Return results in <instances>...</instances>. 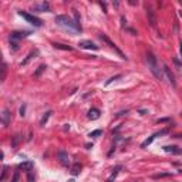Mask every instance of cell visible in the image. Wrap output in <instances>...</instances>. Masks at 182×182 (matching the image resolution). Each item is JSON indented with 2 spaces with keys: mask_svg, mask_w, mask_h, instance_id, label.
<instances>
[{
  "mask_svg": "<svg viewBox=\"0 0 182 182\" xmlns=\"http://www.w3.org/2000/svg\"><path fill=\"white\" fill-rule=\"evenodd\" d=\"M147 61H148V68L149 71L154 74V77L158 80H162L164 78V74H162L161 68H159V66H158V61H157V57L154 56L152 51H148L147 53Z\"/></svg>",
  "mask_w": 182,
  "mask_h": 182,
  "instance_id": "2",
  "label": "cell"
},
{
  "mask_svg": "<svg viewBox=\"0 0 182 182\" xmlns=\"http://www.w3.org/2000/svg\"><path fill=\"white\" fill-rule=\"evenodd\" d=\"M100 114H101V112H100V110H97V108H91L90 111H88V118H90V120H98L100 118Z\"/></svg>",
  "mask_w": 182,
  "mask_h": 182,
  "instance_id": "13",
  "label": "cell"
},
{
  "mask_svg": "<svg viewBox=\"0 0 182 182\" xmlns=\"http://www.w3.org/2000/svg\"><path fill=\"white\" fill-rule=\"evenodd\" d=\"M165 134H168V129H161L159 133H155V134H152V135L149 136V138H147V140L141 144V148H147L148 145H151L152 144V141L157 138V136H161V135H165Z\"/></svg>",
  "mask_w": 182,
  "mask_h": 182,
  "instance_id": "5",
  "label": "cell"
},
{
  "mask_svg": "<svg viewBox=\"0 0 182 182\" xmlns=\"http://www.w3.org/2000/svg\"><path fill=\"white\" fill-rule=\"evenodd\" d=\"M80 171H81V165H80V164H74V165L71 166V175L77 177V175L80 174Z\"/></svg>",
  "mask_w": 182,
  "mask_h": 182,
  "instance_id": "17",
  "label": "cell"
},
{
  "mask_svg": "<svg viewBox=\"0 0 182 182\" xmlns=\"http://www.w3.org/2000/svg\"><path fill=\"white\" fill-rule=\"evenodd\" d=\"M103 134V131L101 129H95V131H93V133H90V136H98Z\"/></svg>",
  "mask_w": 182,
  "mask_h": 182,
  "instance_id": "26",
  "label": "cell"
},
{
  "mask_svg": "<svg viewBox=\"0 0 182 182\" xmlns=\"http://www.w3.org/2000/svg\"><path fill=\"white\" fill-rule=\"evenodd\" d=\"M30 34H31L30 31H13V33H10V42L19 43V40H21L23 37H27Z\"/></svg>",
  "mask_w": 182,
  "mask_h": 182,
  "instance_id": "6",
  "label": "cell"
},
{
  "mask_svg": "<svg viewBox=\"0 0 182 182\" xmlns=\"http://www.w3.org/2000/svg\"><path fill=\"white\" fill-rule=\"evenodd\" d=\"M19 140H20V138H19V135H16V136H14V141H13L12 147H16V145H17V142H19Z\"/></svg>",
  "mask_w": 182,
  "mask_h": 182,
  "instance_id": "29",
  "label": "cell"
},
{
  "mask_svg": "<svg viewBox=\"0 0 182 182\" xmlns=\"http://www.w3.org/2000/svg\"><path fill=\"white\" fill-rule=\"evenodd\" d=\"M24 112H26V105H21V108H20V115L23 117V115H24Z\"/></svg>",
  "mask_w": 182,
  "mask_h": 182,
  "instance_id": "31",
  "label": "cell"
},
{
  "mask_svg": "<svg viewBox=\"0 0 182 182\" xmlns=\"http://www.w3.org/2000/svg\"><path fill=\"white\" fill-rule=\"evenodd\" d=\"M147 16H148V20H149V24L155 27L157 24V17H155V13H154L152 9H147Z\"/></svg>",
  "mask_w": 182,
  "mask_h": 182,
  "instance_id": "12",
  "label": "cell"
},
{
  "mask_svg": "<svg viewBox=\"0 0 182 182\" xmlns=\"http://www.w3.org/2000/svg\"><path fill=\"white\" fill-rule=\"evenodd\" d=\"M73 13H74V21L80 26V27H81V24H80V14H78V12L74 9V10H73Z\"/></svg>",
  "mask_w": 182,
  "mask_h": 182,
  "instance_id": "24",
  "label": "cell"
},
{
  "mask_svg": "<svg viewBox=\"0 0 182 182\" xmlns=\"http://www.w3.org/2000/svg\"><path fill=\"white\" fill-rule=\"evenodd\" d=\"M44 70H46V66H40V67H38V68H37V71L34 73V75H36V77H38V75L42 74V73H43V71H44Z\"/></svg>",
  "mask_w": 182,
  "mask_h": 182,
  "instance_id": "25",
  "label": "cell"
},
{
  "mask_svg": "<svg viewBox=\"0 0 182 182\" xmlns=\"http://www.w3.org/2000/svg\"><path fill=\"white\" fill-rule=\"evenodd\" d=\"M121 77H122V75H121V74H117V75H114V77H111V78H110V80H107V81H105V86H110V84H111L112 81H115V80L121 78Z\"/></svg>",
  "mask_w": 182,
  "mask_h": 182,
  "instance_id": "22",
  "label": "cell"
},
{
  "mask_svg": "<svg viewBox=\"0 0 182 182\" xmlns=\"http://www.w3.org/2000/svg\"><path fill=\"white\" fill-rule=\"evenodd\" d=\"M164 151L168 154H174V155H182V148H179L177 145H165Z\"/></svg>",
  "mask_w": 182,
  "mask_h": 182,
  "instance_id": "9",
  "label": "cell"
},
{
  "mask_svg": "<svg viewBox=\"0 0 182 182\" xmlns=\"http://www.w3.org/2000/svg\"><path fill=\"white\" fill-rule=\"evenodd\" d=\"M50 114H51V111H47V112H46V114H44V117H43V118H42V121H40V124H42V125H46V122H47V120H49V118H50Z\"/></svg>",
  "mask_w": 182,
  "mask_h": 182,
  "instance_id": "21",
  "label": "cell"
},
{
  "mask_svg": "<svg viewBox=\"0 0 182 182\" xmlns=\"http://www.w3.org/2000/svg\"><path fill=\"white\" fill-rule=\"evenodd\" d=\"M6 73H7V64H6V63H3V66H2V77H0V80H2V81H4V80H6Z\"/></svg>",
  "mask_w": 182,
  "mask_h": 182,
  "instance_id": "19",
  "label": "cell"
},
{
  "mask_svg": "<svg viewBox=\"0 0 182 182\" xmlns=\"http://www.w3.org/2000/svg\"><path fill=\"white\" fill-rule=\"evenodd\" d=\"M56 23H57L60 27H63V29L71 31V33H81V30H83V27H80L71 17L66 16V14H58V16L56 17Z\"/></svg>",
  "mask_w": 182,
  "mask_h": 182,
  "instance_id": "1",
  "label": "cell"
},
{
  "mask_svg": "<svg viewBox=\"0 0 182 182\" xmlns=\"http://www.w3.org/2000/svg\"><path fill=\"white\" fill-rule=\"evenodd\" d=\"M164 71H165V74H166V77H168V78H169V83L172 84V86H177V83H175V78H174V74H172V73H171L169 71V68H168V67L166 66H164Z\"/></svg>",
  "mask_w": 182,
  "mask_h": 182,
  "instance_id": "15",
  "label": "cell"
},
{
  "mask_svg": "<svg viewBox=\"0 0 182 182\" xmlns=\"http://www.w3.org/2000/svg\"><path fill=\"white\" fill-rule=\"evenodd\" d=\"M162 177H169V174H159V175H155L154 178L158 179V178H162Z\"/></svg>",
  "mask_w": 182,
  "mask_h": 182,
  "instance_id": "30",
  "label": "cell"
},
{
  "mask_svg": "<svg viewBox=\"0 0 182 182\" xmlns=\"http://www.w3.org/2000/svg\"><path fill=\"white\" fill-rule=\"evenodd\" d=\"M19 16H21L26 21H27V23L33 24L34 27H40V26L43 24V21L40 20L37 16H34V14H30V13H26V12H23V10H20V12H19Z\"/></svg>",
  "mask_w": 182,
  "mask_h": 182,
  "instance_id": "3",
  "label": "cell"
},
{
  "mask_svg": "<svg viewBox=\"0 0 182 182\" xmlns=\"http://www.w3.org/2000/svg\"><path fill=\"white\" fill-rule=\"evenodd\" d=\"M7 177V166H3V171H2V177H0V182H3Z\"/></svg>",
  "mask_w": 182,
  "mask_h": 182,
  "instance_id": "23",
  "label": "cell"
},
{
  "mask_svg": "<svg viewBox=\"0 0 182 182\" xmlns=\"http://www.w3.org/2000/svg\"><path fill=\"white\" fill-rule=\"evenodd\" d=\"M19 168H20V169H24L26 172H29V171H31L34 168V165L31 161H27V162H21L20 165H19Z\"/></svg>",
  "mask_w": 182,
  "mask_h": 182,
  "instance_id": "14",
  "label": "cell"
},
{
  "mask_svg": "<svg viewBox=\"0 0 182 182\" xmlns=\"http://www.w3.org/2000/svg\"><path fill=\"white\" fill-rule=\"evenodd\" d=\"M54 47L56 49H60V50H67V51H71L73 50V47H70V46H66V44H60V43H54Z\"/></svg>",
  "mask_w": 182,
  "mask_h": 182,
  "instance_id": "18",
  "label": "cell"
},
{
  "mask_svg": "<svg viewBox=\"0 0 182 182\" xmlns=\"http://www.w3.org/2000/svg\"><path fill=\"white\" fill-rule=\"evenodd\" d=\"M19 178H20V175H19V171H16V172H14V175H13L12 182H19Z\"/></svg>",
  "mask_w": 182,
  "mask_h": 182,
  "instance_id": "28",
  "label": "cell"
},
{
  "mask_svg": "<svg viewBox=\"0 0 182 182\" xmlns=\"http://www.w3.org/2000/svg\"><path fill=\"white\" fill-rule=\"evenodd\" d=\"M179 51H181V57H182V42H181V47H179Z\"/></svg>",
  "mask_w": 182,
  "mask_h": 182,
  "instance_id": "33",
  "label": "cell"
},
{
  "mask_svg": "<svg viewBox=\"0 0 182 182\" xmlns=\"http://www.w3.org/2000/svg\"><path fill=\"white\" fill-rule=\"evenodd\" d=\"M37 54H38V51H37V50H34V51H31V53H29V56H27V57H26L24 60L21 61V64H20V66H26V64H27V63H29V61H30V60H31V58H33V57H36Z\"/></svg>",
  "mask_w": 182,
  "mask_h": 182,
  "instance_id": "16",
  "label": "cell"
},
{
  "mask_svg": "<svg viewBox=\"0 0 182 182\" xmlns=\"http://www.w3.org/2000/svg\"><path fill=\"white\" fill-rule=\"evenodd\" d=\"M121 21H122V27H125V26H127V20H125V17H124V16L121 17Z\"/></svg>",
  "mask_w": 182,
  "mask_h": 182,
  "instance_id": "32",
  "label": "cell"
},
{
  "mask_svg": "<svg viewBox=\"0 0 182 182\" xmlns=\"http://www.w3.org/2000/svg\"><path fill=\"white\" fill-rule=\"evenodd\" d=\"M57 158H58V161L61 162L63 166H68V165H70V157H68V154H67V152L60 151V152L57 154Z\"/></svg>",
  "mask_w": 182,
  "mask_h": 182,
  "instance_id": "7",
  "label": "cell"
},
{
  "mask_svg": "<svg viewBox=\"0 0 182 182\" xmlns=\"http://www.w3.org/2000/svg\"><path fill=\"white\" fill-rule=\"evenodd\" d=\"M50 9V4L47 2H43V3H38V4H34L33 6V10L34 12H47Z\"/></svg>",
  "mask_w": 182,
  "mask_h": 182,
  "instance_id": "11",
  "label": "cell"
},
{
  "mask_svg": "<svg viewBox=\"0 0 182 182\" xmlns=\"http://www.w3.org/2000/svg\"><path fill=\"white\" fill-rule=\"evenodd\" d=\"M34 179H36V177H34V171H29L27 172V182H34Z\"/></svg>",
  "mask_w": 182,
  "mask_h": 182,
  "instance_id": "20",
  "label": "cell"
},
{
  "mask_svg": "<svg viewBox=\"0 0 182 182\" xmlns=\"http://www.w3.org/2000/svg\"><path fill=\"white\" fill-rule=\"evenodd\" d=\"M174 63H175V66L178 67V70H182V63L179 61V60H178L177 57H174Z\"/></svg>",
  "mask_w": 182,
  "mask_h": 182,
  "instance_id": "27",
  "label": "cell"
},
{
  "mask_svg": "<svg viewBox=\"0 0 182 182\" xmlns=\"http://www.w3.org/2000/svg\"><path fill=\"white\" fill-rule=\"evenodd\" d=\"M10 120H12V114H10V111L6 108V110H3V112H2V124H3V127H9Z\"/></svg>",
  "mask_w": 182,
  "mask_h": 182,
  "instance_id": "10",
  "label": "cell"
},
{
  "mask_svg": "<svg viewBox=\"0 0 182 182\" xmlns=\"http://www.w3.org/2000/svg\"><path fill=\"white\" fill-rule=\"evenodd\" d=\"M98 37L101 38V40H103L104 43H107V44L110 46V47H111V49H114V50H115L117 53L120 54V57H121V58H124V60H125V58H127V57H125V56H124V54H122V51H121V50L118 49V47H117V44H115V43H112L111 40H110V38H108L107 36H105V34H100Z\"/></svg>",
  "mask_w": 182,
  "mask_h": 182,
  "instance_id": "4",
  "label": "cell"
},
{
  "mask_svg": "<svg viewBox=\"0 0 182 182\" xmlns=\"http://www.w3.org/2000/svg\"><path fill=\"white\" fill-rule=\"evenodd\" d=\"M78 46H80V49H84V50H98V46H95L90 40H81L78 43Z\"/></svg>",
  "mask_w": 182,
  "mask_h": 182,
  "instance_id": "8",
  "label": "cell"
}]
</instances>
